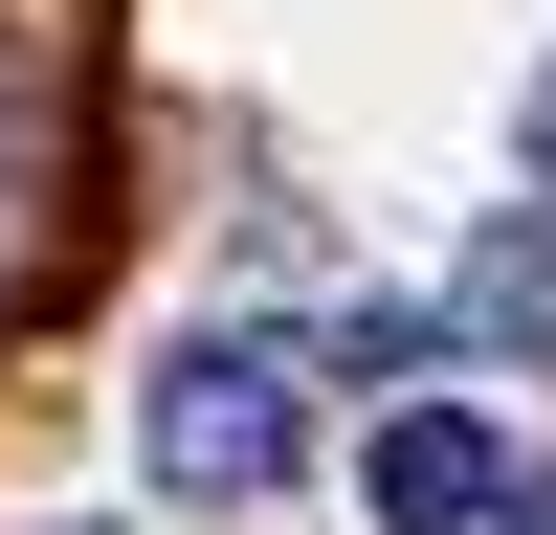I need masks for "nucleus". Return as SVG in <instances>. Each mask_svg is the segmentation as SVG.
<instances>
[{"label":"nucleus","mask_w":556,"mask_h":535,"mask_svg":"<svg viewBox=\"0 0 556 535\" xmlns=\"http://www.w3.org/2000/svg\"><path fill=\"white\" fill-rule=\"evenodd\" d=\"M134 469H156L178 513H267V490L312 469V357L290 335H178L156 380H134Z\"/></svg>","instance_id":"nucleus-1"},{"label":"nucleus","mask_w":556,"mask_h":535,"mask_svg":"<svg viewBox=\"0 0 556 535\" xmlns=\"http://www.w3.org/2000/svg\"><path fill=\"white\" fill-rule=\"evenodd\" d=\"M356 490H379V535H490L513 513V446H490L468 401H401V424L356 446Z\"/></svg>","instance_id":"nucleus-2"},{"label":"nucleus","mask_w":556,"mask_h":535,"mask_svg":"<svg viewBox=\"0 0 556 535\" xmlns=\"http://www.w3.org/2000/svg\"><path fill=\"white\" fill-rule=\"evenodd\" d=\"M445 335H468V357H556V201H490V223H468Z\"/></svg>","instance_id":"nucleus-3"},{"label":"nucleus","mask_w":556,"mask_h":535,"mask_svg":"<svg viewBox=\"0 0 556 535\" xmlns=\"http://www.w3.org/2000/svg\"><path fill=\"white\" fill-rule=\"evenodd\" d=\"M513 535H556V490H534V469H513Z\"/></svg>","instance_id":"nucleus-4"},{"label":"nucleus","mask_w":556,"mask_h":535,"mask_svg":"<svg viewBox=\"0 0 556 535\" xmlns=\"http://www.w3.org/2000/svg\"><path fill=\"white\" fill-rule=\"evenodd\" d=\"M534 157H556V89H534Z\"/></svg>","instance_id":"nucleus-5"},{"label":"nucleus","mask_w":556,"mask_h":535,"mask_svg":"<svg viewBox=\"0 0 556 535\" xmlns=\"http://www.w3.org/2000/svg\"><path fill=\"white\" fill-rule=\"evenodd\" d=\"M45 535H89V513H45Z\"/></svg>","instance_id":"nucleus-6"}]
</instances>
